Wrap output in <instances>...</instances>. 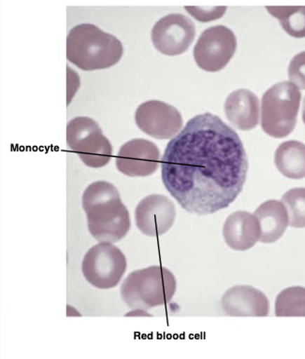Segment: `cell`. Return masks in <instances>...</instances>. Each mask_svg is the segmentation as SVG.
Returning <instances> with one entry per match:
<instances>
[{"label":"cell","instance_id":"1","mask_svg":"<svg viewBox=\"0 0 305 359\" xmlns=\"http://www.w3.org/2000/svg\"><path fill=\"white\" fill-rule=\"evenodd\" d=\"M248 171L240 137L217 115L193 117L170 140L161 159L168 192L187 212L212 215L242 192Z\"/></svg>","mask_w":305,"mask_h":359},{"label":"cell","instance_id":"2","mask_svg":"<svg viewBox=\"0 0 305 359\" xmlns=\"http://www.w3.org/2000/svg\"><path fill=\"white\" fill-rule=\"evenodd\" d=\"M83 208L89 232L100 243H116L130 231V212L111 182L97 181L89 184L83 192Z\"/></svg>","mask_w":305,"mask_h":359},{"label":"cell","instance_id":"3","mask_svg":"<svg viewBox=\"0 0 305 359\" xmlns=\"http://www.w3.org/2000/svg\"><path fill=\"white\" fill-rule=\"evenodd\" d=\"M123 53L118 39L88 22L72 28L67 38V58L86 72L109 69L121 60Z\"/></svg>","mask_w":305,"mask_h":359},{"label":"cell","instance_id":"4","mask_svg":"<svg viewBox=\"0 0 305 359\" xmlns=\"http://www.w3.org/2000/svg\"><path fill=\"white\" fill-rule=\"evenodd\" d=\"M172 272L161 266H151L131 272L121 285L123 302L133 313H147L148 310L167 305L176 291Z\"/></svg>","mask_w":305,"mask_h":359},{"label":"cell","instance_id":"5","mask_svg":"<svg viewBox=\"0 0 305 359\" xmlns=\"http://www.w3.org/2000/svg\"><path fill=\"white\" fill-rule=\"evenodd\" d=\"M301 94L290 81L274 84L263 95L262 128L269 136L282 139L295 128Z\"/></svg>","mask_w":305,"mask_h":359},{"label":"cell","instance_id":"6","mask_svg":"<svg viewBox=\"0 0 305 359\" xmlns=\"http://www.w3.org/2000/svg\"><path fill=\"white\" fill-rule=\"evenodd\" d=\"M67 144L89 168L105 167L113 156V146L99 123L89 117H76L67 126Z\"/></svg>","mask_w":305,"mask_h":359},{"label":"cell","instance_id":"7","mask_svg":"<svg viewBox=\"0 0 305 359\" xmlns=\"http://www.w3.org/2000/svg\"><path fill=\"white\" fill-rule=\"evenodd\" d=\"M127 269V259L118 247L100 243L88 250L82 264L86 280L99 289H111L118 285Z\"/></svg>","mask_w":305,"mask_h":359},{"label":"cell","instance_id":"8","mask_svg":"<svg viewBox=\"0 0 305 359\" xmlns=\"http://www.w3.org/2000/svg\"><path fill=\"white\" fill-rule=\"evenodd\" d=\"M237 39L224 25L207 28L198 38L193 55L201 69L217 72L223 69L236 52Z\"/></svg>","mask_w":305,"mask_h":359},{"label":"cell","instance_id":"9","mask_svg":"<svg viewBox=\"0 0 305 359\" xmlns=\"http://www.w3.org/2000/svg\"><path fill=\"white\" fill-rule=\"evenodd\" d=\"M195 36L194 22L180 13L163 17L156 22L151 33L156 49L169 56L186 53L194 41Z\"/></svg>","mask_w":305,"mask_h":359},{"label":"cell","instance_id":"10","mask_svg":"<svg viewBox=\"0 0 305 359\" xmlns=\"http://www.w3.org/2000/svg\"><path fill=\"white\" fill-rule=\"evenodd\" d=\"M135 122L142 132L156 140L173 139L183 128L180 111L159 100L141 104L136 111Z\"/></svg>","mask_w":305,"mask_h":359},{"label":"cell","instance_id":"11","mask_svg":"<svg viewBox=\"0 0 305 359\" xmlns=\"http://www.w3.org/2000/svg\"><path fill=\"white\" fill-rule=\"evenodd\" d=\"M161 151L155 143L144 139L128 140L117 154L116 168L128 177H147L158 170Z\"/></svg>","mask_w":305,"mask_h":359},{"label":"cell","instance_id":"12","mask_svg":"<svg viewBox=\"0 0 305 359\" xmlns=\"http://www.w3.org/2000/svg\"><path fill=\"white\" fill-rule=\"evenodd\" d=\"M175 217V203L168 196L156 194L142 198L135 210L137 227L149 237H158L169 231Z\"/></svg>","mask_w":305,"mask_h":359},{"label":"cell","instance_id":"13","mask_svg":"<svg viewBox=\"0 0 305 359\" xmlns=\"http://www.w3.org/2000/svg\"><path fill=\"white\" fill-rule=\"evenodd\" d=\"M223 311L229 316H267L270 303L264 293L249 285L229 288L221 300Z\"/></svg>","mask_w":305,"mask_h":359},{"label":"cell","instance_id":"14","mask_svg":"<svg viewBox=\"0 0 305 359\" xmlns=\"http://www.w3.org/2000/svg\"><path fill=\"white\" fill-rule=\"evenodd\" d=\"M262 230L255 215L238 210L226 218L223 226V237L226 245L236 251H246L259 241Z\"/></svg>","mask_w":305,"mask_h":359},{"label":"cell","instance_id":"15","mask_svg":"<svg viewBox=\"0 0 305 359\" xmlns=\"http://www.w3.org/2000/svg\"><path fill=\"white\" fill-rule=\"evenodd\" d=\"M224 108L229 122L240 130H251L259 125V97L249 90L239 89L232 92L226 97Z\"/></svg>","mask_w":305,"mask_h":359},{"label":"cell","instance_id":"16","mask_svg":"<svg viewBox=\"0 0 305 359\" xmlns=\"http://www.w3.org/2000/svg\"><path fill=\"white\" fill-rule=\"evenodd\" d=\"M259 222V241L263 243H273L284 235L290 224L287 210L282 201L271 199L257 208L254 213Z\"/></svg>","mask_w":305,"mask_h":359},{"label":"cell","instance_id":"17","mask_svg":"<svg viewBox=\"0 0 305 359\" xmlns=\"http://www.w3.org/2000/svg\"><path fill=\"white\" fill-rule=\"evenodd\" d=\"M274 163L279 172L287 178H305V144L298 140H288L278 146Z\"/></svg>","mask_w":305,"mask_h":359},{"label":"cell","instance_id":"18","mask_svg":"<svg viewBox=\"0 0 305 359\" xmlns=\"http://www.w3.org/2000/svg\"><path fill=\"white\" fill-rule=\"evenodd\" d=\"M293 38H305V7H266Z\"/></svg>","mask_w":305,"mask_h":359},{"label":"cell","instance_id":"19","mask_svg":"<svg viewBox=\"0 0 305 359\" xmlns=\"http://www.w3.org/2000/svg\"><path fill=\"white\" fill-rule=\"evenodd\" d=\"M276 316H305V288L292 286L280 292L276 300Z\"/></svg>","mask_w":305,"mask_h":359},{"label":"cell","instance_id":"20","mask_svg":"<svg viewBox=\"0 0 305 359\" xmlns=\"http://www.w3.org/2000/svg\"><path fill=\"white\" fill-rule=\"evenodd\" d=\"M283 204L287 210L290 226L295 229L305 227V188H293L283 196Z\"/></svg>","mask_w":305,"mask_h":359},{"label":"cell","instance_id":"21","mask_svg":"<svg viewBox=\"0 0 305 359\" xmlns=\"http://www.w3.org/2000/svg\"><path fill=\"white\" fill-rule=\"evenodd\" d=\"M288 78L291 83L305 90V50L294 56L288 67Z\"/></svg>","mask_w":305,"mask_h":359},{"label":"cell","instance_id":"22","mask_svg":"<svg viewBox=\"0 0 305 359\" xmlns=\"http://www.w3.org/2000/svg\"><path fill=\"white\" fill-rule=\"evenodd\" d=\"M186 11L198 21L206 22L221 18L226 13V7H189Z\"/></svg>","mask_w":305,"mask_h":359},{"label":"cell","instance_id":"23","mask_svg":"<svg viewBox=\"0 0 305 359\" xmlns=\"http://www.w3.org/2000/svg\"><path fill=\"white\" fill-rule=\"evenodd\" d=\"M302 120H304V123H305V98L304 101V109H302Z\"/></svg>","mask_w":305,"mask_h":359}]
</instances>
